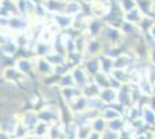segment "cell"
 Returning <instances> with one entry per match:
<instances>
[{
	"label": "cell",
	"mask_w": 155,
	"mask_h": 139,
	"mask_svg": "<svg viewBox=\"0 0 155 139\" xmlns=\"http://www.w3.org/2000/svg\"><path fill=\"white\" fill-rule=\"evenodd\" d=\"M139 91L141 92L142 95H146V96H153V84L149 81L146 77L142 79V81L139 84Z\"/></svg>",
	"instance_id": "836d02e7"
},
{
	"label": "cell",
	"mask_w": 155,
	"mask_h": 139,
	"mask_svg": "<svg viewBox=\"0 0 155 139\" xmlns=\"http://www.w3.org/2000/svg\"><path fill=\"white\" fill-rule=\"evenodd\" d=\"M48 61L53 65L54 67H58L60 65H64L66 64V56L63 55V53H59L57 51H53L52 53H50L48 57H46Z\"/></svg>",
	"instance_id": "83f0119b"
},
{
	"label": "cell",
	"mask_w": 155,
	"mask_h": 139,
	"mask_svg": "<svg viewBox=\"0 0 155 139\" xmlns=\"http://www.w3.org/2000/svg\"><path fill=\"white\" fill-rule=\"evenodd\" d=\"M50 126H51L50 124H48V123H44V122H41V121H39L38 123L36 124V126L32 129L31 133L37 139L48 138V136H49V131H50Z\"/></svg>",
	"instance_id": "603a6c76"
},
{
	"label": "cell",
	"mask_w": 155,
	"mask_h": 139,
	"mask_svg": "<svg viewBox=\"0 0 155 139\" xmlns=\"http://www.w3.org/2000/svg\"><path fill=\"white\" fill-rule=\"evenodd\" d=\"M1 79H4L7 82H12L19 86H23L27 82H29L30 79L26 77L23 73H21L18 70V67H8V68H4L1 71Z\"/></svg>",
	"instance_id": "5b68a950"
},
{
	"label": "cell",
	"mask_w": 155,
	"mask_h": 139,
	"mask_svg": "<svg viewBox=\"0 0 155 139\" xmlns=\"http://www.w3.org/2000/svg\"><path fill=\"white\" fill-rule=\"evenodd\" d=\"M153 4H154V7H155V0H153Z\"/></svg>",
	"instance_id": "c3c4849f"
},
{
	"label": "cell",
	"mask_w": 155,
	"mask_h": 139,
	"mask_svg": "<svg viewBox=\"0 0 155 139\" xmlns=\"http://www.w3.org/2000/svg\"><path fill=\"white\" fill-rule=\"evenodd\" d=\"M84 6L80 0H71L68 2H66V7H65V12L64 13L71 15L73 18H80L81 15H84Z\"/></svg>",
	"instance_id": "ac0fdd59"
},
{
	"label": "cell",
	"mask_w": 155,
	"mask_h": 139,
	"mask_svg": "<svg viewBox=\"0 0 155 139\" xmlns=\"http://www.w3.org/2000/svg\"><path fill=\"white\" fill-rule=\"evenodd\" d=\"M13 1H18V0H13Z\"/></svg>",
	"instance_id": "681fc988"
},
{
	"label": "cell",
	"mask_w": 155,
	"mask_h": 139,
	"mask_svg": "<svg viewBox=\"0 0 155 139\" xmlns=\"http://www.w3.org/2000/svg\"><path fill=\"white\" fill-rule=\"evenodd\" d=\"M19 122L21 124H23L31 132L32 129L39 122L37 111L34 109H27V110L21 111V113H19Z\"/></svg>",
	"instance_id": "30bf717a"
},
{
	"label": "cell",
	"mask_w": 155,
	"mask_h": 139,
	"mask_svg": "<svg viewBox=\"0 0 155 139\" xmlns=\"http://www.w3.org/2000/svg\"><path fill=\"white\" fill-rule=\"evenodd\" d=\"M102 38L105 42V44L109 46H123L124 42L126 40L119 28L110 26L105 27Z\"/></svg>",
	"instance_id": "3957f363"
},
{
	"label": "cell",
	"mask_w": 155,
	"mask_h": 139,
	"mask_svg": "<svg viewBox=\"0 0 155 139\" xmlns=\"http://www.w3.org/2000/svg\"><path fill=\"white\" fill-rule=\"evenodd\" d=\"M16 64V57H12V56H7L1 53V70L4 68H8V67H13Z\"/></svg>",
	"instance_id": "d590c367"
},
{
	"label": "cell",
	"mask_w": 155,
	"mask_h": 139,
	"mask_svg": "<svg viewBox=\"0 0 155 139\" xmlns=\"http://www.w3.org/2000/svg\"><path fill=\"white\" fill-rule=\"evenodd\" d=\"M124 13H129L137 9V0H118Z\"/></svg>",
	"instance_id": "e575fe53"
},
{
	"label": "cell",
	"mask_w": 155,
	"mask_h": 139,
	"mask_svg": "<svg viewBox=\"0 0 155 139\" xmlns=\"http://www.w3.org/2000/svg\"><path fill=\"white\" fill-rule=\"evenodd\" d=\"M105 42L102 37L88 38L84 51V58H100L105 51Z\"/></svg>",
	"instance_id": "277c9868"
},
{
	"label": "cell",
	"mask_w": 155,
	"mask_h": 139,
	"mask_svg": "<svg viewBox=\"0 0 155 139\" xmlns=\"http://www.w3.org/2000/svg\"><path fill=\"white\" fill-rule=\"evenodd\" d=\"M43 6L49 15H54V14L64 13L66 2L63 0H44Z\"/></svg>",
	"instance_id": "d6986e66"
},
{
	"label": "cell",
	"mask_w": 155,
	"mask_h": 139,
	"mask_svg": "<svg viewBox=\"0 0 155 139\" xmlns=\"http://www.w3.org/2000/svg\"><path fill=\"white\" fill-rule=\"evenodd\" d=\"M119 104L117 103L116 106H108L104 107L103 109L101 110V116L103 117L107 122H110V121H114V119H117L119 117H123L124 116V109L119 108Z\"/></svg>",
	"instance_id": "e0dca14e"
},
{
	"label": "cell",
	"mask_w": 155,
	"mask_h": 139,
	"mask_svg": "<svg viewBox=\"0 0 155 139\" xmlns=\"http://www.w3.org/2000/svg\"><path fill=\"white\" fill-rule=\"evenodd\" d=\"M63 1H65V2H68V1H71V0H63Z\"/></svg>",
	"instance_id": "7dc6e473"
},
{
	"label": "cell",
	"mask_w": 155,
	"mask_h": 139,
	"mask_svg": "<svg viewBox=\"0 0 155 139\" xmlns=\"http://www.w3.org/2000/svg\"><path fill=\"white\" fill-rule=\"evenodd\" d=\"M35 63V72L36 75L41 78V80L46 79L54 74V66L51 65L46 58L43 57H34Z\"/></svg>",
	"instance_id": "52a82bcc"
},
{
	"label": "cell",
	"mask_w": 155,
	"mask_h": 139,
	"mask_svg": "<svg viewBox=\"0 0 155 139\" xmlns=\"http://www.w3.org/2000/svg\"><path fill=\"white\" fill-rule=\"evenodd\" d=\"M15 67H18L21 73H23L26 77H28L30 80L35 79L37 75L35 72V63H34V57H22V58H16V64Z\"/></svg>",
	"instance_id": "ba28073f"
},
{
	"label": "cell",
	"mask_w": 155,
	"mask_h": 139,
	"mask_svg": "<svg viewBox=\"0 0 155 139\" xmlns=\"http://www.w3.org/2000/svg\"><path fill=\"white\" fill-rule=\"evenodd\" d=\"M147 60H148V64L155 65V43H152L149 46V51L148 56H147Z\"/></svg>",
	"instance_id": "ab89813d"
},
{
	"label": "cell",
	"mask_w": 155,
	"mask_h": 139,
	"mask_svg": "<svg viewBox=\"0 0 155 139\" xmlns=\"http://www.w3.org/2000/svg\"><path fill=\"white\" fill-rule=\"evenodd\" d=\"M84 5H87V6H91V5H93L94 2H96V1H98V0H80Z\"/></svg>",
	"instance_id": "ee69618b"
},
{
	"label": "cell",
	"mask_w": 155,
	"mask_h": 139,
	"mask_svg": "<svg viewBox=\"0 0 155 139\" xmlns=\"http://www.w3.org/2000/svg\"><path fill=\"white\" fill-rule=\"evenodd\" d=\"M119 29L122 30L123 35L125 36V38L127 37H136L137 35H139V30H138V26L133 25V23H130L127 21H124L122 23V26L119 27Z\"/></svg>",
	"instance_id": "484cf974"
},
{
	"label": "cell",
	"mask_w": 155,
	"mask_h": 139,
	"mask_svg": "<svg viewBox=\"0 0 155 139\" xmlns=\"http://www.w3.org/2000/svg\"><path fill=\"white\" fill-rule=\"evenodd\" d=\"M112 75L115 79H117L122 84H129V78H130V70H114L112 73L110 74Z\"/></svg>",
	"instance_id": "d6a6232c"
},
{
	"label": "cell",
	"mask_w": 155,
	"mask_h": 139,
	"mask_svg": "<svg viewBox=\"0 0 155 139\" xmlns=\"http://www.w3.org/2000/svg\"><path fill=\"white\" fill-rule=\"evenodd\" d=\"M91 127L89 123H84L77 125L75 130V138L77 139H88L89 134L91 133Z\"/></svg>",
	"instance_id": "f1b7e54d"
},
{
	"label": "cell",
	"mask_w": 155,
	"mask_h": 139,
	"mask_svg": "<svg viewBox=\"0 0 155 139\" xmlns=\"http://www.w3.org/2000/svg\"><path fill=\"white\" fill-rule=\"evenodd\" d=\"M141 119L150 129H155V110L149 104L141 107Z\"/></svg>",
	"instance_id": "ffe728a7"
},
{
	"label": "cell",
	"mask_w": 155,
	"mask_h": 139,
	"mask_svg": "<svg viewBox=\"0 0 155 139\" xmlns=\"http://www.w3.org/2000/svg\"><path fill=\"white\" fill-rule=\"evenodd\" d=\"M143 37L145 38H148V42H150V43H155V23L154 26L150 28L149 33L146 36H143Z\"/></svg>",
	"instance_id": "60d3db41"
},
{
	"label": "cell",
	"mask_w": 155,
	"mask_h": 139,
	"mask_svg": "<svg viewBox=\"0 0 155 139\" xmlns=\"http://www.w3.org/2000/svg\"><path fill=\"white\" fill-rule=\"evenodd\" d=\"M98 99L105 107L116 106L118 103V91L114 88H104L101 89V93L98 95Z\"/></svg>",
	"instance_id": "5bb4252c"
},
{
	"label": "cell",
	"mask_w": 155,
	"mask_h": 139,
	"mask_svg": "<svg viewBox=\"0 0 155 139\" xmlns=\"http://www.w3.org/2000/svg\"><path fill=\"white\" fill-rule=\"evenodd\" d=\"M153 96H155V85H153Z\"/></svg>",
	"instance_id": "bcb514c9"
},
{
	"label": "cell",
	"mask_w": 155,
	"mask_h": 139,
	"mask_svg": "<svg viewBox=\"0 0 155 139\" xmlns=\"http://www.w3.org/2000/svg\"><path fill=\"white\" fill-rule=\"evenodd\" d=\"M124 16H125V13L122 9L118 0H111L109 6V12L107 14V16L104 18L105 25L110 27L119 28L124 22Z\"/></svg>",
	"instance_id": "7a4b0ae2"
},
{
	"label": "cell",
	"mask_w": 155,
	"mask_h": 139,
	"mask_svg": "<svg viewBox=\"0 0 155 139\" xmlns=\"http://www.w3.org/2000/svg\"><path fill=\"white\" fill-rule=\"evenodd\" d=\"M88 139H103V134H102V133L95 132V131H91Z\"/></svg>",
	"instance_id": "b9f144b4"
},
{
	"label": "cell",
	"mask_w": 155,
	"mask_h": 139,
	"mask_svg": "<svg viewBox=\"0 0 155 139\" xmlns=\"http://www.w3.org/2000/svg\"><path fill=\"white\" fill-rule=\"evenodd\" d=\"M91 80H93L101 89L109 88L110 87V75H108V74H105V73H103V72L97 73L96 75Z\"/></svg>",
	"instance_id": "f546056e"
},
{
	"label": "cell",
	"mask_w": 155,
	"mask_h": 139,
	"mask_svg": "<svg viewBox=\"0 0 155 139\" xmlns=\"http://www.w3.org/2000/svg\"><path fill=\"white\" fill-rule=\"evenodd\" d=\"M67 107L74 117L84 115L89 111V99H87L84 95H80L74 101H72L71 103H68Z\"/></svg>",
	"instance_id": "9c48e42d"
},
{
	"label": "cell",
	"mask_w": 155,
	"mask_h": 139,
	"mask_svg": "<svg viewBox=\"0 0 155 139\" xmlns=\"http://www.w3.org/2000/svg\"><path fill=\"white\" fill-rule=\"evenodd\" d=\"M73 86H75V82H74V79H73V77H72L71 71L59 77V80H58V87L59 88H64V87H73Z\"/></svg>",
	"instance_id": "1f68e13d"
},
{
	"label": "cell",
	"mask_w": 155,
	"mask_h": 139,
	"mask_svg": "<svg viewBox=\"0 0 155 139\" xmlns=\"http://www.w3.org/2000/svg\"><path fill=\"white\" fill-rule=\"evenodd\" d=\"M109 6L110 4L98 0L89 6V15L93 18H96V19L104 20V18L107 16V14L109 12Z\"/></svg>",
	"instance_id": "9a60e30c"
},
{
	"label": "cell",
	"mask_w": 155,
	"mask_h": 139,
	"mask_svg": "<svg viewBox=\"0 0 155 139\" xmlns=\"http://www.w3.org/2000/svg\"><path fill=\"white\" fill-rule=\"evenodd\" d=\"M21 139H37L32 133H29V134H27L26 137H23V138H21Z\"/></svg>",
	"instance_id": "f6af8a7d"
},
{
	"label": "cell",
	"mask_w": 155,
	"mask_h": 139,
	"mask_svg": "<svg viewBox=\"0 0 155 139\" xmlns=\"http://www.w3.org/2000/svg\"><path fill=\"white\" fill-rule=\"evenodd\" d=\"M31 51L34 57H43L46 58L50 53L54 51V44L53 43H46L43 41L36 40L31 45Z\"/></svg>",
	"instance_id": "8fae6325"
},
{
	"label": "cell",
	"mask_w": 155,
	"mask_h": 139,
	"mask_svg": "<svg viewBox=\"0 0 155 139\" xmlns=\"http://www.w3.org/2000/svg\"><path fill=\"white\" fill-rule=\"evenodd\" d=\"M80 95H82V89L77 86L59 88V98L66 104L71 103L72 101H74Z\"/></svg>",
	"instance_id": "4fadbf2b"
},
{
	"label": "cell",
	"mask_w": 155,
	"mask_h": 139,
	"mask_svg": "<svg viewBox=\"0 0 155 139\" xmlns=\"http://www.w3.org/2000/svg\"><path fill=\"white\" fill-rule=\"evenodd\" d=\"M13 139H14V138H13Z\"/></svg>",
	"instance_id": "f907efd6"
},
{
	"label": "cell",
	"mask_w": 155,
	"mask_h": 139,
	"mask_svg": "<svg viewBox=\"0 0 155 139\" xmlns=\"http://www.w3.org/2000/svg\"><path fill=\"white\" fill-rule=\"evenodd\" d=\"M100 93H101V88L97 86L93 80H91L87 86L82 88V95H84L87 99H89V100L98 98Z\"/></svg>",
	"instance_id": "d4e9b609"
},
{
	"label": "cell",
	"mask_w": 155,
	"mask_h": 139,
	"mask_svg": "<svg viewBox=\"0 0 155 139\" xmlns=\"http://www.w3.org/2000/svg\"><path fill=\"white\" fill-rule=\"evenodd\" d=\"M100 61H101V72L110 75L112 73V71L115 70V67H114V58H111L107 55H102L100 57Z\"/></svg>",
	"instance_id": "4316f807"
},
{
	"label": "cell",
	"mask_w": 155,
	"mask_h": 139,
	"mask_svg": "<svg viewBox=\"0 0 155 139\" xmlns=\"http://www.w3.org/2000/svg\"><path fill=\"white\" fill-rule=\"evenodd\" d=\"M0 139H13V137H12V136H9L8 133L0 131Z\"/></svg>",
	"instance_id": "7bdbcfd3"
},
{
	"label": "cell",
	"mask_w": 155,
	"mask_h": 139,
	"mask_svg": "<svg viewBox=\"0 0 155 139\" xmlns=\"http://www.w3.org/2000/svg\"><path fill=\"white\" fill-rule=\"evenodd\" d=\"M51 22L57 26V28L61 33H67L75 26L77 19L66 13H59L51 15Z\"/></svg>",
	"instance_id": "8992f818"
},
{
	"label": "cell",
	"mask_w": 155,
	"mask_h": 139,
	"mask_svg": "<svg viewBox=\"0 0 155 139\" xmlns=\"http://www.w3.org/2000/svg\"><path fill=\"white\" fill-rule=\"evenodd\" d=\"M137 8L143 15H155L153 0H137Z\"/></svg>",
	"instance_id": "7402d4cb"
},
{
	"label": "cell",
	"mask_w": 155,
	"mask_h": 139,
	"mask_svg": "<svg viewBox=\"0 0 155 139\" xmlns=\"http://www.w3.org/2000/svg\"><path fill=\"white\" fill-rule=\"evenodd\" d=\"M81 66L84 68L87 74L91 77V79L96 75L97 73L101 72V61L100 58H84Z\"/></svg>",
	"instance_id": "2e32d148"
},
{
	"label": "cell",
	"mask_w": 155,
	"mask_h": 139,
	"mask_svg": "<svg viewBox=\"0 0 155 139\" xmlns=\"http://www.w3.org/2000/svg\"><path fill=\"white\" fill-rule=\"evenodd\" d=\"M143 73H145V77H146L153 85H155V65L147 64L146 66L143 67Z\"/></svg>",
	"instance_id": "74e56055"
},
{
	"label": "cell",
	"mask_w": 155,
	"mask_h": 139,
	"mask_svg": "<svg viewBox=\"0 0 155 139\" xmlns=\"http://www.w3.org/2000/svg\"><path fill=\"white\" fill-rule=\"evenodd\" d=\"M142 16H143V14L137 8L134 11H132V12H129V13H125V16H124V21H127L130 23H133V25H136L138 26L139 25V22L141 21Z\"/></svg>",
	"instance_id": "4dcf8cb0"
},
{
	"label": "cell",
	"mask_w": 155,
	"mask_h": 139,
	"mask_svg": "<svg viewBox=\"0 0 155 139\" xmlns=\"http://www.w3.org/2000/svg\"><path fill=\"white\" fill-rule=\"evenodd\" d=\"M37 115L41 122L48 123L50 125L61 122V109L58 106V103L48 102L37 111Z\"/></svg>",
	"instance_id": "6da1fadb"
},
{
	"label": "cell",
	"mask_w": 155,
	"mask_h": 139,
	"mask_svg": "<svg viewBox=\"0 0 155 139\" xmlns=\"http://www.w3.org/2000/svg\"><path fill=\"white\" fill-rule=\"evenodd\" d=\"M127 126H129V123H127V121L125 119L124 116L108 122V130H110V131H112V132L115 133H118V134L122 132L123 130H125Z\"/></svg>",
	"instance_id": "44dd1931"
},
{
	"label": "cell",
	"mask_w": 155,
	"mask_h": 139,
	"mask_svg": "<svg viewBox=\"0 0 155 139\" xmlns=\"http://www.w3.org/2000/svg\"><path fill=\"white\" fill-rule=\"evenodd\" d=\"M15 4H16L18 14L28 18V0H18L15 1Z\"/></svg>",
	"instance_id": "8d00e7d4"
},
{
	"label": "cell",
	"mask_w": 155,
	"mask_h": 139,
	"mask_svg": "<svg viewBox=\"0 0 155 139\" xmlns=\"http://www.w3.org/2000/svg\"><path fill=\"white\" fill-rule=\"evenodd\" d=\"M71 73L73 79H74V82H75V86L81 88V89L91 81V78L87 74V72L84 71V68L81 65L72 67Z\"/></svg>",
	"instance_id": "7c38bea8"
},
{
	"label": "cell",
	"mask_w": 155,
	"mask_h": 139,
	"mask_svg": "<svg viewBox=\"0 0 155 139\" xmlns=\"http://www.w3.org/2000/svg\"><path fill=\"white\" fill-rule=\"evenodd\" d=\"M118 139H136V132L130 126H127L118 134Z\"/></svg>",
	"instance_id": "f35d334b"
},
{
	"label": "cell",
	"mask_w": 155,
	"mask_h": 139,
	"mask_svg": "<svg viewBox=\"0 0 155 139\" xmlns=\"http://www.w3.org/2000/svg\"><path fill=\"white\" fill-rule=\"evenodd\" d=\"M91 127L93 131L103 134L107 130H108V122L102 117V116H97L95 118H93L91 121Z\"/></svg>",
	"instance_id": "cb8c5ba5"
}]
</instances>
